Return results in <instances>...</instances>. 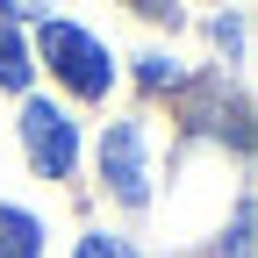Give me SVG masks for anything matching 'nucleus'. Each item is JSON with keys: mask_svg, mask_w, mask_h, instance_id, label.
<instances>
[{"mask_svg": "<svg viewBox=\"0 0 258 258\" xmlns=\"http://www.w3.org/2000/svg\"><path fill=\"white\" fill-rule=\"evenodd\" d=\"M43 57H50V72L72 86V93H86V101H101L108 79H115L108 50L93 43L86 29H72V22H43Z\"/></svg>", "mask_w": 258, "mask_h": 258, "instance_id": "nucleus-1", "label": "nucleus"}, {"mask_svg": "<svg viewBox=\"0 0 258 258\" xmlns=\"http://www.w3.org/2000/svg\"><path fill=\"white\" fill-rule=\"evenodd\" d=\"M101 179L115 186V201L144 208L151 201V172H144V122H115L101 144Z\"/></svg>", "mask_w": 258, "mask_h": 258, "instance_id": "nucleus-3", "label": "nucleus"}, {"mask_svg": "<svg viewBox=\"0 0 258 258\" xmlns=\"http://www.w3.org/2000/svg\"><path fill=\"white\" fill-rule=\"evenodd\" d=\"M137 72H144V86H172V57H137Z\"/></svg>", "mask_w": 258, "mask_h": 258, "instance_id": "nucleus-7", "label": "nucleus"}, {"mask_svg": "<svg viewBox=\"0 0 258 258\" xmlns=\"http://www.w3.org/2000/svg\"><path fill=\"white\" fill-rule=\"evenodd\" d=\"M72 258H137V251H129L122 237H79V251Z\"/></svg>", "mask_w": 258, "mask_h": 258, "instance_id": "nucleus-6", "label": "nucleus"}, {"mask_svg": "<svg viewBox=\"0 0 258 258\" xmlns=\"http://www.w3.org/2000/svg\"><path fill=\"white\" fill-rule=\"evenodd\" d=\"M36 215H22V208H0V258H36Z\"/></svg>", "mask_w": 258, "mask_h": 258, "instance_id": "nucleus-4", "label": "nucleus"}, {"mask_svg": "<svg viewBox=\"0 0 258 258\" xmlns=\"http://www.w3.org/2000/svg\"><path fill=\"white\" fill-rule=\"evenodd\" d=\"M129 8L151 15V22H172V15H179V0H129Z\"/></svg>", "mask_w": 258, "mask_h": 258, "instance_id": "nucleus-8", "label": "nucleus"}, {"mask_svg": "<svg viewBox=\"0 0 258 258\" xmlns=\"http://www.w3.org/2000/svg\"><path fill=\"white\" fill-rule=\"evenodd\" d=\"M22 144H29V158H36L43 179H64V172H72V158H79L72 115L50 108V101H29V108H22Z\"/></svg>", "mask_w": 258, "mask_h": 258, "instance_id": "nucleus-2", "label": "nucleus"}, {"mask_svg": "<svg viewBox=\"0 0 258 258\" xmlns=\"http://www.w3.org/2000/svg\"><path fill=\"white\" fill-rule=\"evenodd\" d=\"M0 8H8V15H43L50 0H0Z\"/></svg>", "mask_w": 258, "mask_h": 258, "instance_id": "nucleus-9", "label": "nucleus"}, {"mask_svg": "<svg viewBox=\"0 0 258 258\" xmlns=\"http://www.w3.org/2000/svg\"><path fill=\"white\" fill-rule=\"evenodd\" d=\"M29 72H36V64H29L22 36H15V29H0V86H29Z\"/></svg>", "mask_w": 258, "mask_h": 258, "instance_id": "nucleus-5", "label": "nucleus"}]
</instances>
